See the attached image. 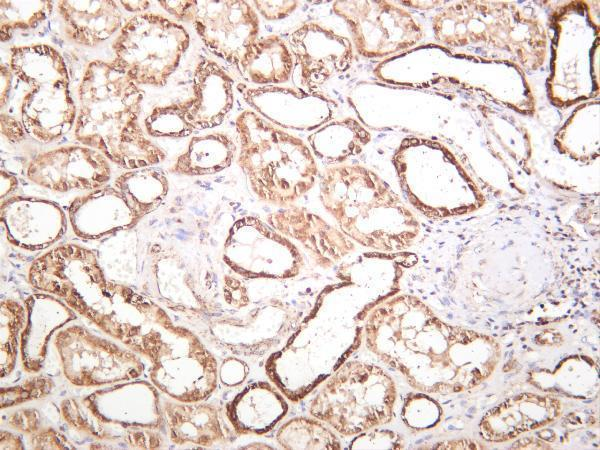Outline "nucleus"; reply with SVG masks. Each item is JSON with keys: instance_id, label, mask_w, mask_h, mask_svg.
<instances>
[{"instance_id": "obj_21", "label": "nucleus", "mask_w": 600, "mask_h": 450, "mask_svg": "<svg viewBox=\"0 0 600 450\" xmlns=\"http://www.w3.org/2000/svg\"><path fill=\"white\" fill-rule=\"evenodd\" d=\"M316 159L328 166L345 164L359 155L371 141V134L355 118L331 120L307 137Z\"/></svg>"}, {"instance_id": "obj_4", "label": "nucleus", "mask_w": 600, "mask_h": 450, "mask_svg": "<svg viewBox=\"0 0 600 450\" xmlns=\"http://www.w3.org/2000/svg\"><path fill=\"white\" fill-rule=\"evenodd\" d=\"M392 162L404 195L427 217L464 214L484 202L468 174L440 144L421 138L404 139Z\"/></svg>"}, {"instance_id": "obj_17", "label": "nucleus", "mask_w": 600, "mask_h": 450, "mask_svg": "<svg viewBox=\"0 0 600 450\" xmlns=\"http://www.w3.org/2000/svg\"><path fill=\"white\" fill-rule=\"evenodd\" d=\"M266 220L279 233L299 241L315 258H321L324 265L344 257L354 248L352 240L341 230L302 207L282 208L268 214Z\"/></svg>"}, {"instance_id": "obj_10", "label": "nucleus", "mask_w": 600, "mask_h": 450, "mask_svg": "<svg viewBox=\"0 0 600 450\" xmlns=\"http://www.w3.org/2000/svg\"><path fill=\"white\" fill-rule=\"evenodd\" d=\"M190 23L209 51L235 67L258 39L259 17L246 1H195Z\"/></svg>"}, {"instance_id": "obj_6", "label": "nucleus", "mask_w": 600, "mask_h": 450, "mask_svg": "<svg viewBox=\"0 0 600 450\" xmlns=\"http://www.w3.org/2000/svg\"><path fill=\"white\" fill-rule=\"evenodd\" d=\"M190 44L187 30L152 12L128 19L114 42L111 63L139 85L164 86Z\"/></svg>"}, {"instance_id": "obj_8", "label": "nucleus", "mask_w": 600, "mask_h": 450, "mask_svg": "<svg viewBox=\"0 0 600 450\" xmlns=\"http://www.w3.org/2000/svg\"><path fill=\"white\" fill-rule=\"evenodd\" d=\"M224 261L246 278L289 279L304 261L290 238L254 216L238 219L224 245Z\"/></svg>"}, {"instance_id": "obj_22", "label": "nucleus", "mask_w": 600, "mask_h": 450, "mask_svg": "<svg viewBox=\"0 0 600 450\" xmlns=\"http://www.w3.org/2000/svg\"><path fill=\"white\" fill-rule=\"evenodd\" d=\"M237 69L252 84L281 85L291 77L292 53L280 36L271 34L257 39L251 45Z\"/></svg>"}, {"instance_id": "obj_36", "label": "nucleus", "mask_w": 600, "mask_h": 450, "mask_svg": "<svg viewBox=\"0 0 600 450\" xmlns=\"http://www.w3.org/2000/svg\"><path fill=\"white\" fill-rule=\"evenodd\" d=\"M1 108L6 104L9 96V92L12 85V77L13 73L11 72L9 66L1 64Z\"/></svg>"}, {"instance_id": "obj_33", "label": "nucleus", "mask_w": 600, "mask_h": 450, "mask_svg": "<svg viewBox=\"0 0 600 450\" xmlns=\"http://www.w3.org/2000/svg\"><path fill=\"white\" fill-rule=\"evenodd\" d=\"M224 296L227 303L234 307H242L248 303L244 284L230 276L224 279Z\"/></svg>"}, {"instance_id": "obj_12", "label": "nucleus", "mask_w": 600, "mask_h": 450, "mask_svg": "<svg viewBox=\"0 0 600 450\" xmlns=\"http://www.w3.org/2000/svg\"><path fill=\"white\" fill-rule=\"evenodd\" d=\"M26 177L51 191L95 190L111 178L109 159L85 145L61 146L37 154L28 164Z\"/></svg>"}, {"instance_id": "obj_18", "label": "nucleus", "mask_w": 600, "mask_h": 450, "mask_svg": "<svg viewBox=\"0 0 600 450\" xmlns=\"http://www.w3.org/2000/svg\"><path fill=\"white\" fill-rule=\"evenodd\" d=\"M185 103L195 130L216 127L233 107V79L215 61L202 58L194 70L193 96Z\"/></svg>"}, {"instance_id": "obj_31", "label": "nucleus", "mask_w": 600, "mask_h": 450, "mask_svg": "<svg viewBox=\"0 0 600 450\" xmlns=\"http://www.w3.org/2000/svg\"><path fill=\"white\" fill-rule=\"evenodd\" d=\"M298 1H253V5L267 20H280L289 16L298 6Z\"/></svg>"}, {"instance_id": "obj_27", "label": "nucleus", "mask_w": 600, "mask_h": 450, "mask_svg": "<svg viewBox=\"0 0 600 450\" xmlns=\"http://www.w3.org/2000/svg\"><path fill=\"white\" fill-rule=\"evenodd\" d=\"M174 426L180 439L187 442L210 446L224 438L218 413L209 405L182 407Z\"/></svg>"}, {"instance_id": "obj_13", "label": "nucleus", "mask_w": 600, "mask_h": 450, "mask_svg": "<svg viewBox=\"0 0 600 450\" xmlns=\"http://www.w3.org/2000/svg\"><path fill=\"white\" fill-rule=\"evenodd\" d=\"M288 44L306 90L316 91L330 78L349 70L353 63L351 41L315 22L295 29L289 35Z\"/></svg>"}, {"instance_id": "obj_28", "label": "nucleus", "mask_w": 600, "mask_h": 450, "mask_svg": "<svg viewBox=\"0 0 600 450\" xmlns=\"http://www.w3.org/2000/svg\"><path fill=\"white\" fill-rule=\"evenodd\" d=\"M53 11L52 1H0V35L8 42L18 30L37 28Z\"/></svg>"}, {"instance_id": "obj_29", "label": "nucleus", "mask_w": 600, "mask_h": 450, "mask_svg": "<svg viewBox=\"0 0 600 450\" xmlns=\"http://www.w3.org/2000/svg\"><path fill=\"white\" fill-rule=\"evenodd\" d=\"M144 126L147 135L160 138H182L195 131L187 119L185 100L154 107Z\"/></svg>"}, {"instance_id": "obj_9", "label": "nucleus", "mask_w": 600, "mask_h": 450, "mask_svg": "<svg viewBox=\"0 0 600 450\" xmlns=\"http://www.w3.org/2000/svg\"><path fill=\"white\" fill-rule=\"evenodd\" d=\"M332 9L347 23L355 50L365 58L408 49L423 36L412 15L391 2L335 1Z\"/></svg>"}, {"instance_id": "obj_25", "label": "nucleus", "mask_w": 600, "mask_h": 450, "mask_svg": "<svg viewBox=\"0 0 600 450\" xmlns=\"http://www.w3.org/2000/svg\"><path fill=\"white\" fill-rule=\"evenodd\" d=\"M114 187L140 221L162 204L169 190V182L161 168L147 166L121 173L115 179Z\"/></svg>"}, {"instance_id": "obj_2", "label": "nucleus", "mask_w": 600, "mask_h": 450, "mask_svg": "<svg viewBox=\"0 0 600 450\" xmlns=\"http://www.w3.org/2000/svg\"><path fill=\"white\" fill-rule=\"evenodd\" d=\"M319 198L350 240L378 251H401L418 232L414 214L375 172L360 164L328 166Z\"/></svg>"}, {"instance_id": "obj_5", "label": "nucleus", "mask_w": 600, "mask_h": 450, "mask_svg": "<svg viewBox=\"0 0 600 450\" xmlns=\"http://www.w3.org/2000/svg\"><path fill=\"white\" fill-rule=\"evenodd\" d=\"M395 387L381 368L344 361L319 386L310 415L343 436H355L387 423L393 414Z\"/></svg>"}, {"instance_id": "obj_19", "label": "nucleus", "mask_w": 600, "mask_h": 450, "mask_svg": "<svg viewBox=\"0 0 600 450\" xmlns=\"http://www.w3.org/2000/svg\"><path fill=\"white\" fill-rule=\"evenodd\" d=\"M277 389L268 382L249 384L227 404L226 414L237 434H265L284 418L288 403Z\"/></svg>"}, {"instance_id": "obj_3", "label": "nucleus", "mask_w": 600, "mask_h": 450, "mask_svg": "<svg viewBox=\"0 0 600 450\" xmlns=\"http://www.w3.org/2000/svg\"><path fill=\"white\" fill-rule=\"evenodd\" d=\"M237 164L262 202L289 207L308 193L318 176V164L299 137L275 126L253 110L235 119Z\"/></svg>"}, {"instance_id": "obj_34", "label": "nucleus", "mask_w": 600, "mask_h": 450, "mask_svg": "<svg viewBox=\"0 0 600 450\" xmlns=\"http://www.w3.org/2000/svg\"><path fill=\"white\" fill-rule=\"evenodd\" d=\"M0 128L1 135L13 144L23 141L27 136L22 122L6 113L0 114Z\"/></svg>"}, {"instance_id": "obj_15", "label": "nucleus", "mask_w": 600, "mask_h": 450, "mask_svg": "<svg viewBox=\"0 0 600 450\" xmlns=\"http://www.w3.org/2000/svg\"><path fill=\"white\" fill-rule=\"evenodd\" d=\"M20 113L27 135L42 143L57 141L68 133L78 114L69 82L30 87L22 98Z\"/></svg>"}, {"instance_id": "obj_1", "label": "nucleus", "mask_w": 600, "mask_h": 450, "mask_svg": "<svg viewBox=\"0 0 600 450\" xmlns=\"http://www.w3.org/2000/svg\"><path fill=\"white\" fill-rule=\"evenodd\" d=\"M74 136L121 168L155 166L166 154L140 123L144 92L111 62L90 61L78 87Z\"/></svg>"}, {"instance_id": "obj_24", "label": "nucleus", "mask_w": 600, "mask_h": 450, "mask_svg": "<svg viewBox=\"0 0 600 450\" xmlns=\"http://www.w3.org/2000/svg\"><path fill=\"white\" fill-rule=\"evenodd\" d=\"M8 66L13 75L29 88L47 83L69 82L62 55L47 44L12 47Z\"/></svg>"}, {"instance_id": "obj_20", "label": "nucleus", "mask_w": 600, "mask_h": 450, "mask_svg": "<svg viewBox=\"0 0 600 450\" xmlns=\"http://www.w3.org/2000/svg\"><path fill=\"white\" fill-rule=\"evenodd\" d=\"M56 5L67 39L81 46L96 47L123 26L119 4L112 0H63Z\"/></svg>"}, {"instance_id": "obj_38", "label": "nucleus", "mask_w": 600, "mask_h": 450, "mask_svg": "<svg viewBox=\"0 0 600 450\" xmlns=\"http://www.w3.org/2000/svg\"><path fill=\"white\" fill-rule=\"evenodd\" d=\"M118 4L125 10L137 14L144 13L150 7L149 1H119Z\"/></svg>"}, {"instance_id": "obj_14", "label": "nucleus", "mask_w": 600, "mask_h": 450, "mask_svg": "<svg viewBox=\"0 0 600 450\" xmlns=\"http://www.w3.org/2000/svg\"><path fill=\"white\" fill-rule=\"evenodd\" d=\"M0 220L7 239L27 250L50 246L67 228L60 205L37 197L15 195L1 200Z\"/></svg>"}, {"instance_id": "obj_16", "label": "nucleus", "mask_w": 600, "mask_h": 450, "mask_svg": "<svg viewBox=\"0 0 600 450\" xmlns=\"http://www.w3.org/2000/svg\"><path fill=\"white\" fill-rule=\"evenodd\" d=\"M68 219L75 234L87 239L129 229L139 222L121 193L108 185L74 198Z\"/></svg>"}, {"instance_id": "obj_30", "label": "nucleus", "mask_w": 600, "mask_h": 450, "mask_svg": "<svg viewBox=\"0 0 600 450\" xmlns=\"http://www.w3.org/2000/svg\"><path fill=\"white\" fill-rule=\"evenodd\" d=\"M27 320L26 307L6 299L1 302V353L2 376L13 368L17 342Z\"/></svg>"}, {"instance_id": "obj_23", "label": "nucleus", "mask_w": 600, "mask_h": 450, "mask_svg": "<svg viewBox=\"0 0 600 450\" xmlns=\"http://www.w3.org/2000/svg\"><path fill=\"white\" fill-rule=\"evenodd\" d=\"M236 153L237 146L227 133L194 136L186 151L176 158L170 172L190 177L213 175L230 167Z\"/></svg>"}, {"instance_id": "obj_39", "label": "nucleus", "mask_w": 600, "mask_h": 450, "mask_svg": "<svg viewBox=\"0 0 600 450\" xmlns=\"http://www.w3.org/2000/svg\"><path fill=\"white\" fill-rule=\"evenodd\" d=\"M459 389H460V387H458V386L454 388L455 391H458Z\"/></svg>"}, {"instance_id": "obj_37", "label": "nucleus", "mask_w": 600, "mask_h": 450, "mask_svg": "<svg viewBox=\"0 0 600 450\" xmlns=\"http://www.w3.org/2000/svg\"><path fill=\"white\" fill-rule=\"evenodd\" d=\"M18 185V181L12 174L1 170V200L12 193Z\"/></svg>"}, {"instance_id": "obj_26", "label": "nucleus", "mask_w": 600, "mask_h": 450, "mask_svg": "<svg viewBox=\"0 0 600 450\" xmlns=\"http://www.w3.org/2000/svg\"><path fill=\"white\" fill-rule=\"evenodd\" d=\"M277 443L285 449H341L338 436L324 422L309 417H295L276 433Z\"/></svg>"}, {"instance_id": "obj_35", "label": "nucleus", "mask_w": 600, "mask_h": 450, "mask_svg": "<svg viewBox=\"0 0 600 450\" xmlns=\"http://www.w3.org/2000/svg\"><path fill=\"white\" fill-rule=\"evenodd\" d=\"M195 0L190 1H169L160 0L158 4L176 19L184 22L191 21Z\"/></svg>"}, {"instance_id": "obj_11", "label": "nucleus", "mask_w": 600, "mask_h": 450, "mask_svg": "<svg viewBox=\"0 0 600 450\" xmlns=\"http://www.w3.org/2000/svg\"><path fill=\"white\" fill-rule=\"evenodd\" d=\"M237 90L254 112L283 130L313 132L331 121L338 107L318 91L243 83L237 85Z\"/></svg>"}, {"instance_id": "obj_32", "label": "nucleus", "mask_w": 600, "mask_h": 450, "mask_svg": "<svg viewBox=\"0 0 600 450\" xmlns=\"http://www.w3.org/2000/svg\"><path fill=\"white\" fill-rule=\"evenodd\" d=\"M247 373L248 368L244 362L236 359H229L223 363L220 377L223 383L228 386H235L244 381Z\"/></svg>"}, {"instance_id": "obj_7", "label": "nucleus", "mask_w": 600, "mask_h": 450, "mask_svg": "<svg viewBox=\"0 0 600 450\" xmlns=\"http://www.w3.org/2000/svg\"><path fill=\"white\" fill-rule=\"evenodd\" d=\"M29 282L64 299L87 318L101 304L108 286L93 252L74 244L58 246L36 259L29 269Z\"/></svg>"}]
</instances>
